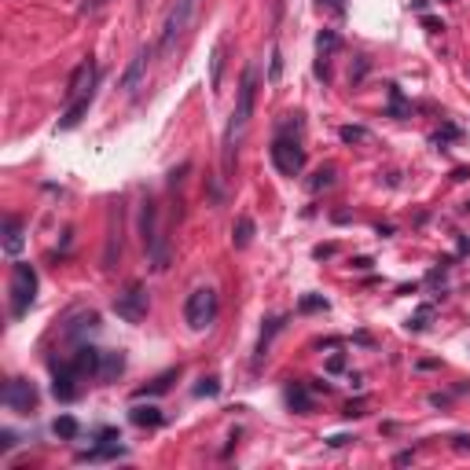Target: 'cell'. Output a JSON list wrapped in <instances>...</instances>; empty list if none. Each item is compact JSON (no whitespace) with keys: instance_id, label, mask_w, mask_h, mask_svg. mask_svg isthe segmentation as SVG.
<instances>
[{"instance_id":"6da1fadb","label":"cell","mask_w":470,"mask_h":470,"mask_svg":"<svg viewBox=\"0 0 470 470\" xmlns=\"http://www.w3.org/2000/svg\"><path fill=\"white\" fill-rule=\"evenodd\" d=\"M254 100H257V67L250 63V67L242 70V81H239V100H235V110H232V122L224 129V173H232L235 148H239V140L250 125V115H254Z\"/></svg>"},{"instance_id":"7a4b0ae2","label":"cell","mask_w":470,"mask_h":470,"mask_svg":"<svg viewBox=\"0 0 470 470\" xmlns=\"http://www.w3.org/2000/svg\"><path fill=\"white\" fill-rule=\"evenodd\" d=\"M301 129V122H298V115L294 118H287L283 122V129H280V136L272 140V166L280 169L283 176H298L301 169H305V148H301V140L298 136H290V133H298Z\"/></svg>"},{"instance_id":"3957f363","label":"cell","mask_w":470,"mask_h":470,"mask_svg":"<svg viewBox=\"0 0 470 470\" xmlns=\"http://www.w3.org/2000/svg\"><path fill=\"white\" fill-rule=\"evenodd\" d=\"M202 0H173V8L166 15V22H162V37H158V56H169L176 41L184 37V30L191 26V19H195Z\"/></svg>"},{"instance_id":"277c9868","label":"cell","mask_w":470,"mask_h":470,"mask_svg":"<svg viewBox=\"0 0 470 470\" xmlns=\"http://www.w3.org/2000/svg\"><path fill=\"white\" fill-rule=\"evenodd\" d=\"M34 301H37V272H34V265L15 261V268H11V316L15 320L26 316Z\"/></svg>"},{"instance_id":"5b68a950","label":"cell","mask_w":470,"mask_h":470,"mask_svg":"<svg viewBox=\"0 0 470 470\" xmlns=\"http://www.w3.org/2000/svg\"><path fill=\"white\" fill-rule=\"evenodd\" d=\"M217 290L214 287H199V290H191L188 294V305H184V320H188V327L191 331H206L209 323L217 320Z\"/></svg>"},{"instance_id":"8992f818","label":"cell","mask_w":470,"mask_h":470,"mask_svg":"<svg viewBox=\"0 0 470 470\" xmlns=\"http://www.w3.org/2000/svg\"><path fill=\"white\" fill-rule=\"evenodd\" d=\"M37 386L34 382H26V379H11L8 386H4V408L8 412H15V415H30L37 408Z\"/></svg>"},{"instance_id":"52a82bcc","label":"cell","mask_w":470,"mask_h":470,"mask_svg":"<svg viewBox=\"0 0 470 470\" xmlns=\"http://www.w3.org/2000/svg\"><path fill=\"white\" fill-rule=\"evenodd\" d=\"M115 313H118L125 323H140L143 316H148V290H143L140 283H129L125 294L115 298Z\"/></svg>"},{"instance_id":"ba28073f","label":"cell","mask_w":470,"mask_h":470,"mask_svg":"<svg viewBox=\"0 0 470 470\" xmlns=\"http://www.w3.org/2000/svg\"><path fill=\"white\" fill-rule=\"evenodd\" d=\"M89 92H96V63H92V59H85V63L74 70L70 89H67V103L81 100V96H89Z\"/></svg>"},{"instance_id":"9c48e42d","label":"cell","mask_w":470,"mask_h":470,"mask_svg":"<svg viewBox=\"0 0 470 470\" xmlns=\"http://www.w3.org/2000/svg\"><path fill=\"white\" fill-rule=\"evenodd\" d=\"M100 364H103V353L92 349V346H77L70 367L77 371V375H100Z\"/></svg>"},{"instance_id":"30bf717a","label":"cell","mask_w":470,"mask_h":470,"mask_svg":"<svg viewBox=\"0 0 470 470\" xmlns=\"http://www.w3.org/2000/svg\"><path fill=\"white\" fill-rule=\"evenodd\" d=\"M148 59H151V48H140V52H136V59L129 63V70L122 74V89H125V92H136V89H140L143 70H148Z\"/></svg>"},{"instance_id":"8fae6325","label":"cell","mask_w":470,"mask_h":470,"mask_svg":"<svg viewBox=\"0 0 470 470\" xmlns=\"http://www.w3.org/2000/svg\"><path fill=\"white\" fill-rule=\"evenodd\" d=\"M74 379H81V375H77V371H74L70 364L56 367V382H52V393H56L59 400H74V397H77V386H74Z\"/></svg>"},{"instance_id":"7c38bea8","label":"cell","mask_w":470,"mask_h":470,"mask_svg":"<svg viewBox=\"0 0 470 470\" xmlns=\"http://www.w3.org/2000/svg\"><path fill=\"white\" fill-rule=\"evenodd\" d=\"M118 456H125V448L118 441H103L92 452H77V463H100V459H118Z\"/></svg>"},{"instance_id":"4fadbf2b","label":"cell","mask_w":470,"mask_h":470,"mask_svg":"<svg viewBox=\"0 0 470 470\" xmlns=\"http://www.w3.org/2000/svg\"><path fill=\"white\" fill-rule=\"evenodd\" d=\"M22 250V221L19 217H8L4 221V254H19Z\"/></svg>"},{"instance_id":"5bb4252c","label":"cell","mask_w":470,"mask_h":470,"mask_svg":"<svg viewBox=\"0 0 470 470\" xmlns=\"http://www.w3.org/2000/svg\"><path fill=\"white\" fill-rule=\"evenodd\" d=\"M287 404H290V408H294V412H313V393H309V386H301V382H294V386H290V390H287Z\"/></svg>"},{"instance_id":"9a60e30c","label":"cell","mask_w":470,"mask_h":470,"mask_svg":"<svg viewBox=\"0 0 470 470\" xmlns=\"http://www.w3.org/2000/svg\"><path fill=\"white\" fill-rule=\"evenodd\" d=\"M129 419H133L136 426H162V412L155 404H136V408L129 412Z\"/></svg>"},{"instance_id":"2e32d148","label":"cell","mask_w":470,"mask_h":470,"mask_svg":"<svg viewBox=\"0 0 470 470\" xmlns=\"http://www.w3.org/2000/svg\"><path fill=\"white\" fill-rule=\"evenodd\" d=\"M221 74H224V41L214 44V56H209V89L221 92Z\"/></svg>"},{"instance_id":"e0dca14e","label":"cell","mask_w":470,"mask_h":470,"mask_svg":"<svg viewBox=\"0 0 470 470\" xmlns=\"http://www.w3.org/2000/svg\"><path fill=\"white\" fill-rule=\"evenodd\" d=\"M125 371V356L122 353H103V364H100V375L96 379H118Z\"/></svg>"},{"instance_id":"ac0fdd59","label":"cell","mask_w":470,"mask_h":470,"mask_svg":"<svg viewBox=\"0 0 470 470\" xmlns=\"http://www.w3.org/2000/svg\"><path fill=\"white\" fill-rule=\"evenodd\" d=\"M250 239H254V221L250 217H239L235 228H232V242L242 250V247H250Z\"/></svg>"},{"instance_id":"d6986e66","label":"cell","mask_w":470,"mask_h":470,"mask_svg":"<svg viewBox=\"0 0 470 470\" xmlns=\"http://www.w3.org/2000/svg\"><path fill=\"white\" fill-rule=\"evenodd\" d=\"M52 430H56V437H63V441H74V437L81 433V426H77L74 415H59L56 423H52Z\"/></svg>"},{"instance_id":"ffe728a7","label":"cell","mask_w":470,"mask_h":470,"mask_svg":"<svg viewBox=\"0 0 470 470\" xmlns=\"http://www.w3.org/2000/svg\"><path fill=\"white\" fill-rule=\"evenodd\" d=\"M338 44H342V41H338L334 30H320V34H316V52H320V56H331Z\"/></svg>"},{"instance_id":"44dd1931","label":"cell","mask_w":470,"mask_h":470,"mask_svg":"<svg viewBox=\"0 0 470 470\" xmlns=\"http://www.w3.org/2000/svg\"><path fill=\"white\" fill-rule=\"evenodd\" d=\"M338 136H342V143H367L371 140V133L364 125H342V133H338Z\"/></svg>"},{"instance_id":"7402d4cb","label":"cell","mask_w":470,"mask_h":470,"mask_svg":"<svg viewBox=\"0 0 470 470\" xmlns=\"http://www.w3.org/2000/svg\"><path fill=\"white\" fill-rule=\"evenodd\" d=\"M96 323H100V316H96V313H81V316L70 323V327H67V334L74 338V334H81V331H92Z\"/></svg>"},{"instance_id":"603a6c76","label":"cell","mask_w":470,"mask_h":470,"mask_svg":"<svg viewBox=\"0 0 470 470\" xmlns=\"http://www.w3.org/2000/svg\"><path fill=\"white\" fill-rule=\"evenodd\" d=\"M173 379H176V371H166V375H162V379H155V382L148 386V390H136V397H148V393H166Z\"/></svg>"},{"instance_id":"cb8c5ba5","label":"cell","mask_w":470,"mask_h":470,"mask_svg":"<svg viewBox=\"0 0 470 470\" xmlns=\"http://www.w3.org/2000/svg\"><path fill=\"white\" fill-rule=\"evenodd\" d=\"M217 393H221V382L217 379H202L195 386V397H217Z\"/></svg>"},{"instance_id":"d4e9b609","label":"cell","mask_w":470,"mask_h":470,"mask_svg":"<svg viewBox=\"0 0 470 470\" xmlns=\"http://www.w3.org/2000/svg\"><path fill=\"white\" fill-rule=\"evenodd\" d=\"M334 184V169H320L316 176H313V181H309V188L313 191H320V188H331Z\"/></svg>"},{"instance_id":"484cf974","label":"cell","mask_w":470,"mask_h":470,"mask_svg":"<svg viewBox=\"0 0 470 470\" xmlns=\"http://www.w3.org/2000/svg\"><path fill=\"white\" fill-rule=\"evenodd\" d=\"M283 74V56H280V48H272V67H268V81H280Z\"/></svg>"},{"instance_id":"4316f807","label":"cell","mask_w":470,"mask_h":470,"mask_svg":"<svg viewBox=\"0 0 470 470\" xmlns=\"http://www.w3.org/2000/svg\"><path fill=\"white\" fill-rule=\"evenodd\" d=\"M426 320H430V309H419V313L408 320V331H423V327H426Z\"/></svg>"},{"instance_id":"83f0119b","label":"cell","mask_w":470,"mask_h":470,"mask_svg":"<svg viewBox=\"0 0 470 470\" xmlns=\"http://www.w3.org/2000/svg\"><path fill=\"white\" fill-rule=\"evenodd\" d=\"M316 8H320V11H334V15H342V11H346V0H316Z\"/></svg>"},{"instance_id":"f1b7e54d","label":"cell","mask_w":470,"mask_h":470,"mask_svg":"<svg viewBox=\"0 0 470 470\" xmlns=\"http://www.w3.org/2000/svg\"><path fill=\"white\" fill-rule=\"evenodd\" d=\"M298 309L301 313H316V309H327V301H323V298H301Z\"/></svg>"},{"instance_id":"f546056e","label":"cell","mask_w":470,"mask_h":470,"mask_svg":"<svg viewBox=\"0 0 470 470\" xmlns=\"http://www.w3.org/2000/svg\"><path fill=\"white\" fill-rule=\"evenodd\" d=\"M15 445H19V437H15L11 430H0V452H11Z\"/></svg>"},{"instance_id":"4dcf8cb0","label":"cell","mask_w":470,"mask_h":470,"mask_svg":"<svg viewBox=\"0 0 470 470\" xmlns=\"http://www.w3.org/2000/svg\"><path fill=\"white\" fill-rule=\"evenodd\" d=\"M390 100H393V115H404V100H400V89L390 85Z\"/></svg>"},{"instance_id":"1f68e13d","label":"cell","mask_w":470,"mask_h":470,"mask_svg":"<svg viewBox=\"0 0 470 470\" xmlns=\"http://www.w3.org/2000/svg\"><path fill=\"white\" fill-rule=\"evenodd\" d=\"M346 441H353V437H346V433H334V437H327V445H331V448H342Z\"/></svg>"},{"instance_id":"d6a6232c","label":"cell","mask_w":470,"mask_h":470,"mask_svg":"<svg viewBox=\"0 0 470 470\" xmlns=\"http://www.w3.org/2000/svg\"><path fill=\"white\" fill-rule=\"evenodd\" d=\"M327 367H331V371H342V367H346V356H331Z\"/></svg>"},{"instance_id":"836d02e7","label":"cell","mask_w":470,"mask_h":470,"mask_svg":"<svg viewBox=\"0 0 470 470\" xmlns=\"http://www.w3.org/2000/svg\"><path fill=\"white\" fill-rule=\"evenodd\" d=\"M456 448H470V437H456Z\"/></svg>"}]
</instances>
